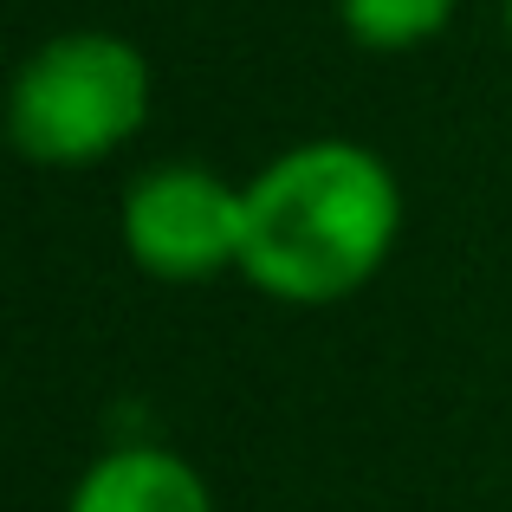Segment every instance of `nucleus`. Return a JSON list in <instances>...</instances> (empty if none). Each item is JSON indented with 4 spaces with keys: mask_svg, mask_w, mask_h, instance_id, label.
<instances>
[{
    "mask_svg": "<svg viewBox=\"0 0 512 512\" xmlns=\"http://www.w3.org/2000/svg\"><path fill=\"white\" fill-rule=\"evenodd\" d=\"M461 0H338V26L363 52H415L448 33Z\"/></svg>",
    "mask_w": 512,
    "mask_h": 512,
    "instance_id": "nucleus-5",
    "label": "nucleus"
},
{
    "mask_svg": "<svg viewBox=\"0 0 512 512\" xmlns=\"http://www.w3.org/2000/svg\"><path fill=\"white\" fill-rule=\"evenodd\" d=\"M156 104L143 46L104 26L52 33L33 46L7 91V137L33 169H91L137 143Z\"/></svg>",
    "mask_w": 512,
    "mask_h": 512,
    "instance_id": "nucleus-2",
    "label": "nucleus"
},
{
    "mask_svg": "<svg viewBox=\"0 0 512 512\" xmlns=\"http://www.w3.org/2000/svg\"><path fill=\"white\" fill-rule=\"evenodd\" d=\"M117 234L143 279L201 286V279L240 273L247 253V182L201 169V163H156L124 188Z\"/></svg>",
    "mask_w": 512,
    "mask_h": 512,
    "instance_id": "nucleus-3",
    "label": "nucleus"
},
{
    "mask_svg": "<svg viewBox=\"0 0 512 512\" xmlns=\"http://www.w3.org/2000/svg\"><path fill=\"white\" fill-rule=\"evenodd\" d=\"M402 240V182L370 143L312 137L247 182L240 279L273 305H344L389 266Z\"/></svg>",
    "mask_w": 512,
    "mask_h": 512,
    "instance_id": "nucleus-1",
    "label": "nucleus"
},
{
    "mask_svg": "<svg viewBox=\"0 0 512 512\" xmlns=\"http://www.w3.org/2000/svg\"><path fill=\"white\" fill-rule=\"evenodd\" d=\"M65 512H214V487L188 454L130 441V448H104L78 474Z\"/></svg>",
    "mask_w": 512,
    "mask_h": 512,
    "instance_id": "nucleus-4",
    "label": "nucleus"
},
{
    "mask_svg": "<svg viewBox=\"0 0 512 512\" xmlns=\"http://www.w3.org/2000/svg\"><path fill=\"white\" fill-rule=\"evenodd\" d=\"M500 20H506V39H512V0H506V7H500Z\"/></svg>",
    "mask_w": 512,
    "mask_h": 512,
    "instance_id": "nucleus-6",
    "label": "nucleus"
}]
</instances>
